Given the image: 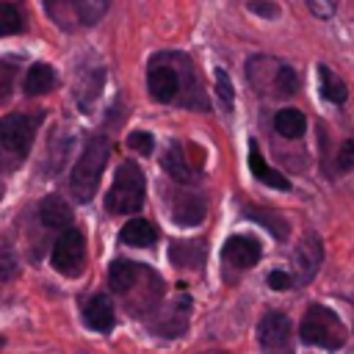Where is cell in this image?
I'll use <instances>...</instances> for the list:
<instances>
[{
    "label": "cell",
    "instance_id": "1",
    "mask_svg": "<svg viewBox=\"0 0 354 354\" xmlns=\"http://www.w3.org/2000/svg\"><path fill=\"white\" fill-rule=\"evenodd\" d=\"M147 88L155 102H180L185 108L207 111V97L185 53H158L147 69Z\"/></svg>",
    "mask_w": 354,
    "mask_h": 354
},
{
    "label": "cell",
    "instance_id": "2",
    "mask_svg": "<svg viewBox=\"0 0 354 354\" xmlns=\"http://www.w3.org/2000/svg\"><path fill=\"white\" fill-rule=\"evenodd\" d=\"M246 77H249V86L268 100H285L299 91L296 69L274 55H252L246 61Z\"/></svg>",
    "mask_w": 354,
    "mask_h": 354
},
{
    "label": "cell",
    "instance_id": "3",
    "mask_svg": "<svg viewBox=\"0 0 354 354\" xmlns=\"http://www.w3.org/2000/svg\"><path fill=\"white\" fill-rule=\"evenodd\" d=\"M299 337L301 343L307 346H318V348H326V351H337L343 348L348 332H346V324L340 321V315L326 307V304H310L301 315V324H299Z\"/></svg>",
    "mask_w": 354,
    "mask_h": 354
},
{
    "label": "cell",
    "instance_id": "4",
    "mask_svg": "<svg viewBox=\"0 0 354 354\" xmlns=\"http://www.w3.org/2000/svg\"><path fill=\"white\" fill-rule=\"evenodd\" d=\"M108 155H111V141L105 136L88 138L86 149L80 152V158H77V163L72 169V180H69L72 196L77 202H91L94 199L100 177H102V169L108 163Z\"/></svg>",
    "mask_w": 354,
    "mask_h": 354
},
{
    "label": "cell",
    "instance_id": "5",
    "mask_svg": "<svg viewBox=\"0 0 354 354\" xmlns=\"http://www.w3.org/2000/svg\"><path fill=\"white\" fill-rule=\"evenodd\" d=\"M144 191H147V183H144L141 166H138L136 160H124V163L116 169L113 185H111L108 194H105V207H108V213H113V216L138 213L141 205H144Z\"/></svg>",
    "mask_w": 354,
    "mask_h": 354
},
{
    "label": "cell",
    "instance_id": "6",
    "mask_svg": "<svg viewBox=\"0 0 354 354\" xmlns=\"http://www.w3.org/2000/svg\"><path fill=\"white\" fill-rule=\"evenodd\" d=\"M257 343L263 354H293V326L282 310H268L257 324Z\"/></svg>",
    "mask_w": 354,
    "mask_h": 354
},
{
    "label": "cell",
    "instance_id": "7",
    "mask_svg": "<svg viewBox=\"0 0 354 354\" xmlns=\"http://www.w3.org/2000/svg\"><path fill=\"white\" fill-rule=\"evenodd\" d=\"M86 263V241L83 232L75 227H66L61 238L53 246V268L64 277H77Z\"/></svg>",
    "mask_w": 354,
    "mask_h": 354
},
{
    "label": "cell",
    "instance_id": "8",
    "mask_svg": "<svg viewBox=\"0 0 354 354\" xmlns=\"http://www.w3.org/2000/svg\"><path fill=\"white\" fill-rule=\"evenodd\" d=\"M324 263V243L315 232H307L299 243H296V252H293V268H296V285H307L315 279L318 268Z\"/></svg>",
    "mask_w": 354,
    "mask_h": 354
},
{
    "label": "cell",
    "instance_id": "9",
    "mask_svg": "<svg viewBox=\"0 0 354 354\" xmlns=\"http://www.w3.org/2000/svg\"><path fill=\"white\" fill-rule=\"evenodd\" d=\"M260 257H263V246L254 235H230L221 246V260L238 271L257 266Z\"/></svg>",
    "mask_w": 354,
    "mask_h": 354
},
{
    "label": "cell",
    "instance_id": "10",
    "mask_svg": "<svg viewBox=\"0 0 354 354\" xmlns=\"http://www.w3.org/2000/svg\"><path fill=\"white\" fill-rule=\"evenodd\" d=\"M188 315H191V299L183 293V296H177L160 313L158 321H152V332L155 335H163V337H180L188 329Z\"/></svg>",
    "mask_w": 354,
    "mask_h": 354
},
{
    "label": "cell",
    "instance_id": "11",
    "mask_svg": "<svg viewBox=\"0 0 354 354\" xmlns=\"http://www.w3.org/2000/svg\"><path fill=\"white\" fill-rule=\"evenodd\" d=\"M205 213H207V202H205L202 194H194V191L171 194V218H174V224L196 227V224H202Z\"/></svg>",
    "mask_w": 354,
    "mask_h": 354
},
{
    "label": "cell",
    "instance_id": "12",
    "mask_svg": "<svg viewBox=\"0 0 354 354\" xmlns=\"http://www.w3.org/2000/svg\"><path fill=\"white\" fill-rule=\"evenodd\" d=\"M30 136H33V127H30V119L22 116V113H8L0 119V144L17 155H25L28 147H30Z\"/></svg>",
    "mask_w": 354,
    "mask_h": 354
},
{
    "label": "cell",
    "instance_id": "13",
    "mask_svg": "<svg viewBox=\"0 0 354 354\" xmlns=\"http://www.w3.org/2000/svg\"><path fill=\"white\" fill-rule=\"evenodd\" d=\"M147 274V266H141V263H133V260H113L111 263V268H108V285H111V290L113 293H119V296H127L136 285H138V279Z\"/></svg>",
    "mask_w": 354,
    "mask_h": 354
},
{
    "label": "cell",
    "instance_id": "14",
    "mask_svg": "<svg viewBox=\"0 0 354 354\" xmlns=\"http://www.w3.org/2000/svg\"><path fill=\"white\" fill-rule=\"evenodd\" d=\"M160 163H163L166 174H169L171 180H177L180 185H191V183H196V169L188 163V158H185V152H183V144L171 141V144L166 147Z\"/></svg>",
    "mask_w": 354,
    "mask_h": 354
},
{
    "label": "cell",
    "instance_id": "15",
    "mask_svg": "<svg viewBox=\"0 0 354 354\" xmlns=\"http://www.w3.org/2000/svg\"><path fill=\"white\" fill-rule=\"evenodd\" d=\"M83 321L86 326H91L94 332H108L113 324H116V313H113V304L105 293H97L86 301L83 307Z\"/></svg>",
    "mask_w": 354,
    "mask_h": 354
},
{
    "label": "cell",
    "instance_id": "16",
    "mask_svg": "<svg viewBox=\"0 0 354 354\" xmlns=\"http://www.w3.org/2000/svg\"><path fill=\"white\" fill-rule=\"evenodd\" d=\"M249 169H252V174H254L263 185L277 188V191H290V180H288V177H282L274 166H268V163H266V158H263V152H260L257 141H249Z\"/></svg>",
    "mask_w": 354,
    "mask_h": 354
},
{
    "label": "cell",
    "instance_id": "17",
    "mask_svg": "<svg viewBox=\"0 0 354 354\" xmlns=\"http://www.w3.org/2000/svg\"><path fill=\"white\" fill-rule=\"evenodd\" d=\"M39 218L44 227L50 230H66L72 224V207L61 199V196H44L41 205H39Z\"/></svg>",
    "mask_w": 354,
    "mask_h": 354
},
{
    "label": "cell",
    "instance_id": "18",
    "mask_svg": "<svg viewBox=\"0 0 354 354\" xmlns=\"http://www.w3.org/2000/svg\"><path fill=\"white\" fill-rule=\"evenodd\" d=\"M119 241L127 243V246H136V249H147V246H152V243L158 241V230H155V224L147 221V218H130V221L122 227Z\"/></svg>",
    "mask_w": 354,
    "mask_h": 354
},
{
    "label": "cell",
    "instance_id": "19",
    "mask_svg": "<svg viewBox=\"0 0 354 354\" xmlns=\"http://www.w3.org/2000/svg\"><path fill=\"white\" fill-rule=\"evenodd\" d=\"M274 130L282 138H301L307 133V116L299 108H279L274 113Z\"/></svg>",
    "mask_w": 354,
    "mask_h": 354
},
{
    "label": "cell",
    "instance_id": "20",
    "mask_svg": "<svg viewBox=\"0 0 354 354\" xmlns=\"http://www.w3.org/2000/svg\"><path fill=\"white\" fill-rule=\"evenodd\" d=\"M318 88H321V97L332 105H343L348 100V88L343 77H337L326 64H318Z\"/></svg>",
    "mask_w": 354,
    "mask_h": 354
},
{
    "label": "cell",
    "instance_id": "21",
    "mask_svg": "<svg viewBox=\"0 0 354 354\" xmlns=\"http://www.w3.org/2000/svg\"><path fill=\"white\" fill-rule=\"evenodd\" d=\"M171 263L180 268H202L205 260V241H174L169 252Z\"/></svg>",
    "mask_w": 354,
    "mask_h": 354
},
{
    "label": "cell",
    "instance_id": "22",
    "mask_svg": "<svg viewBox=\"0 0 354 354\" xmlns=\"http://www.w3.org/2000/svg\"><path fill=\"white\" fill-rule=\"evenodd\" d=\"M47 6V14L50 19L64 28V30H72L77 22H80V8H77V0H44Z\"/></svg>",
    "mask_w": 354,
    "mask_h": 354
},
{
    "label": "cell",
    "instance_id": "23",
    "mask_svg": "<svg viewBox=\"0 0 354 354\" xmlns=\"http://www.w3.org/2000/svg\"><path fill=\"white\" fill-rule=\"evenodd\" d=\"M55 86V72L50 64H33L25 75V91L30 97H39V94H47L50 88Z\"/></svg>",
    "mask_w": 354,
    "mask_h": 354
},
{
    "label": "cell",
    "instance_id": "24",
    "mask_svg": "<svg viewBox=\"0 0 354 354\" xmlns=\"http://www.w3.org/2000/svg\"><path fill=\"white\" fill-rule=\"evenodd\" d=\"M243 213H246L249 218H254L257 224L268 227L274 238H285V235H288V221H282V216H277V213H271V210H260V207H246Z\"/></svg>",
    "mask_w": 354,
    "mask_h": 354
},
{
    "label": "cell",
    "instance_id": "25",
    "mask_svg": "<svg viewBox=\"0 0 354 354\" xmlns=\"http://www.w3.org/2000/svg\"><path fill=\"white\" fill-rule=\"evenodd\" d=\"M216 97H218V105L224 113H232V105H235V88H232V80L227 75V69H216Z\"/></svg>",
    "mask_w": 354,
    "mask_h": 354
},
{
    "label": "cell",
    "instance_id": "26",
    "mask_svg": "<svg viewBox=\"0 0 354 354\" xmlns=\"http://www.w3.org/2000/svg\"><path fill=\"white\" fill-rule=\"evenodd\" d=\"M22 28V14L11 3H0V36L17 33Z\"/></svg>",
    "mask_w": 354,
    "mask_h": 354
},
{
    "label": "cell",
    "instance_id": "27",
    "mask_svg": "<svg viewBox=\"0 0 354 354\" xmlns=\"http://www.w3.org/2000/svg\"><path fill=\"white\" fill-rule=\"evenodd\" d=\"M108 3H111V0H77L80 22H83V25H94V22L108 11Z\"/></svg>",
    "mask_w": 354,
    "mask_h": 354
},
{
    "label": "cell",
    "instance_id": "28",
    "mask_svg": "<svg viewBox=\"0 0 354 354\" xmlns=\"http://www.w3.org/2000/svg\"><path fill=\"white\" fill-rule=\"evenodd\" d=\"M127 147L136 149L138 155H152L155 138H152V133H147V130H133V133L127 136Z\"/></svg>",
    "mask_w": 354,
    "mask_h": 354
},
{
    "label": "cell",
    "instance_id": "29",
    "mask_svg": "<svg viewBox=\"0 0 354 354\" xmlns=\"http://www.w3.org/2000/svg\"><path fill=\"white\" fill-rule=\"evenodd\" d=\"M335 169L337 171H351L354 169V138H346L335 155Z\"/></svg>",
    "mask_w": 354,
    "mask_h": 354
},
{
    "label": "cell",
    "instance_id": "30",
    "mask_svg": "<svg viewBox=\"0 0 354 354\" xmlns=\"http://www.w3.org/2000/svg\"><path fill=\"white\" fill-rule=\"evenodd\" d=\"M266 282H268V288H274V290H290V288L296 285L293 274H288L285 268H274V271H268Z\"/></svg>",
    "mask_w": 354,
    "mask_h": 354
},
{
    "label": "cell",
    "instance_id": "31",
    "mask_svg": "<svg viewBox=\"0 0 354 354\" xmlns=\"http://www.w3.org/2000/svg\"><path fill=\"white\" fill-rule=\"evenodd\" d=\"M307 8L318 17V19H332L335 17V8H337V0H304Z\"/></svg>",
    "mask_w": 354,
    "mask_h": 354
},
{
    "label": "cell",
    "instance_id": "32",
    "mask_svg": "<svg viewBox=\"0 0 354 354\" xmlns=\"http://www.w3.org/2000/svg\"><path fill=\"white\" fill-rule=\"evenodd\" d=\"M249 11H254L257 17H268V19L279 17V8H277L274 3H266V0H254V3H249Z\"/></svg>",
    "mask_w": 354,
    "mask_h": 354
},
{
    "label": "cell",
    "instance_id": "33",
    "mask_svg": "<svg viewBox=\"0 0 354 354\" xmlns=\"http://www.w3.org/2000/svg\"><path fill=\"white\" fill-rule=\"evenodd\" d=\"M8 91H11V75L6 66H0V102L8 97Z\"/></svg>",
    "mask_w": 354,
    "mask_h": 354
},
{
    "label": "cell",
    "instance_id": "34",
    "mask_svg": "<svg viewBox=\"0 0 354 354\" xmlns=\"http://www.w3.org/2000/svg\"><path fill=\"white\" fill-rule=\"evenodd\" d=\"M207 354H224V351H207Z\"/></svg>",
    "mask_w": 354,
    "mask_h": 354
},
{
    "label": "cell",
    "instance_id": "35",
    "mask_svg": "<svg viewBox=\"0 0 354 354\" xmlns=\"http://www.w3.org/2000/svg\"><path fill=\"white\" fill-rule=\"evenodd\" d=\"M0 346H3V337H0Z\"/></svg>",
    "mask_w": 354,
    "mask_h": 354
}]
</instances>
